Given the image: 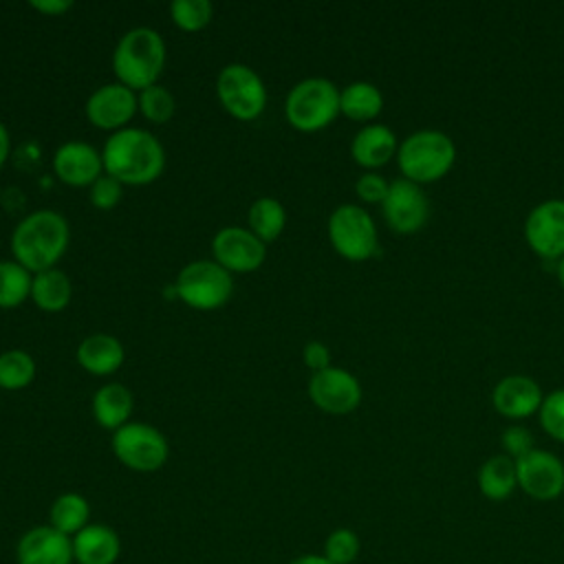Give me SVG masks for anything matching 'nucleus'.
<instances>
[{
    "instance_id": "ea45409f",
    "label": "nucleus",
    "mask_w": 564,
    "mask_h": 564,
    "mask_svg": "<svg viewBox=\"0 0 564 564\" xmlns=\"http://www.w3.org/2000/svg\"><path fill=\"white\" fill-rule=\"evenodd\" d=\"M289 564H333V562H328L324 555L306 553V555H297V557H293Z\"/></svg>"
},
{
    "instance_id": "6ab92c4d",
    "label": "nucleus",
    "mask_w": 564,
    "mask_h": 564,
    "mask_svg": "<svg viewBox=\"0 0 564 564\" xmlns=\"http://www.w3.org/2000/svg\"><path fill=\"white\" fill-rule=\"evenodd\" d=\"M70 540L73 557L77 564H115L119 560L121 540L108 524L90 522Z\"/></svg>"
},
{
    "instance_id": "dca6fc26",
    "label": "nucleus",
    "mask_w": 564,
    "mask_h": 564,
    "mask_svg": "<svg viewBox=\"0 0 564 564\" xmlns=\"http://www.w3.org/2000/svg\"><path fill=\"white\" fill-rule=\"evenodd\" d=\"M139 106V99L134 97V90L123 86L121 82L117 84H104L99 86L86 101V117L90 123L97 128H123L134 115Z\"/></svg>"
},
{
    "instance_id": "473e14b6",
    "label": "nucleus",
    "mask_w": 564,
    "mask_h": 564,
    "mask_svg": "<svg viewBox=\"0 0 564 564\" xmlns=\"http://www.w3.org/2000/svg\"><path fill=\"white\" fill-rule=\"evenodd\" d=\"M540 425L557 441H564V388H555L544 394L540 405Z\"/></svg>"
},
{
    "instance_id": "f257e3e1",
    "label": "nucleus",
    "mask_w": 564,
    "mask_h": 564,
    "mask_svg": "<svg viewBox=\"0 0 564 564\" xmlns=\"http://www.w3.org/2000/svg\"><path fill=\"white\" fill-rule=\"evenodd\" d=\"M101 161L106 172L119 183L145 185L163 172L165 150L152 132L121 128L106 139Z\"/></svg>"
},
{
    "instance_id": "9b49d317",
    "label": "nucleus",
    "mask_w": 564,
    "mask_h": 564,
    "mask_svg": "<svg viewBox=\"0 0 564 564\" xmlns=\"http://www.w3.org/2000/svg\"><path fill=\"white\" fill-rule=\"evenodd\" d=\"M518 487L535 500H555L564 491V463L546 449L533 447L516 458Z\"/></svg>"
},
{
    "instance_id": "5701e85b",
    "label": "nucleus",
    "mask_w": 564,
    "mask_h": 564,
    "mask_svg": "<svg viewBox=\"0 0 564 564\" xmlns=\"http://www.w3.org/2000/svg\"><path fill=\"white\" fill-rule=\"evenodd\" d=\"M478 487L489 500H505L518 487L516 460L507 454L489 456L478 469Z\"/></svg>"
},
{
    "instance_id": "a878e982",
    "label": "nucleus",
    "mask_w": 564,
    "mask_h": 564,
    "mask_svg": "<svg viewBox=\"0 0 564 564\" xmlns=\"http://www.w3.org/2000/svg\"><path fill=\"white\" fill-rule=\"evenodd\" d=\"M33 302L44 311H62L70 300V280L59 269L35 273L31 284Z\"/></svg>"
},
{
    "instance_id": "cd10ccee",
    "label": "nucleus",
    "mask_w": 564,
    "mask_h": 564,
    "mask_svg": "<svg viewBox=\"0 0 564 564\" xmlns=\"http://www.w3.org/2000/svg\"><path fill=\"white\" fill-rule=\"evenodd\" d=\"M31 271L15 260H0V308H13L31 295Z\"/></svg>"
},
{
    "instance_id": "393cba45",
    "label": "nucleus",
    "mask_w": 564,
    "mask_h": 564,
    "mask_svg": "<svg viewBox=\"0 0 564 564\" xmlns=\"http://www.w3.org/2000/svg\"><path fill=\"white\" fill-rule=\"evenodd\" d=\"M88 518H90L88 500L82 494H75V491L57 496L51 505V511H48V520H51L48 524L55 527L57 531H62L68 538H73L86 524H90Z\"/></svg>"
},
{
    "instance_id": "ddd939ff",
    "label": "nucleus",
    "mask_w": 564,
    "mask_h": 564,
    "mask_svg": "<svg viewBox=\"0 0 564 564\" xmlns=\"http://www.w3.org/2000/svg\"><path fill=\"white\" fill-rule=\"evenodd\" d=\"M308 397L324 412L346 414L359 405L361 383L346 368L328 366L319 372H313L308 381Z\"/></svg>"
},
{
    "instance_id": "f03ea898",
    "label": "nucleus",
    "mask_w": 564,
    "mask_h": 564,
    "mask_svg": "<svg viewBox=\"0 0 564 564\" xmlns=\"http://www.w3.org/2000/svg\"><path fill=\"white\" fill-rule=\"evenodd\" d=\"M68 223L55 209H35L24 216L11 234L15 262L29 271H46L64 256L68 247Z\"/></svg>"
},
{
    "instance_id": "0eeeda50",
    "label": "nucleus",
    "mask_w": 564,
    "mask_h": 564,
    "mask_svg": "<svg viewBox=\"0 0 564 564\" xmlns=\"http://www.w3.org/2000/svg\"><path fill=\"white\" fill-rule=\"evenodd\" d=\"M328 238L335 251L348 260H366L379 249L372 216L355 203H344L333 209L328 216Z\"/></svg>"
},
{
    "instance_id": "7c9ffc66",
    "label": "nucleus",
    "mask_w": 564,
    "mask_h": 564,
    "mask_svg": "<svg viewBox=\"0 0 564 564\" xmlns=\"http://www.w3.org/2000/svg\"><path fill=\"white\" fill-rule=\"evenodd\" d=\"M212 2L209 0H174L170 4L172 20L185 31H198L212 20Z\"/></svg>"
},
{
    "instance_id": "2eb2a0df",
    "label": "nucleus",
    "mask_w": 564,
    "mask_h": 564,
    "mask_svg": "<svg viewBox=\"0 0 564 564\" xmlns=\"http://www.w3.org/2000/svg\"><path fill=\"white\" fill-rule=\"evenodd\" d=\"M18 564H73V540L51 524H37L15 544Z\"/></svg>"
},
{
    "instance_id": "39448f33",
    "label": "nucleus",
    "mask_w": 564,
    "mask_h": 564,
    "mask_svg": "<svg viewBox=\"0 0 564 564\" xmlns=\"http://www.w3.org/2000/svg\"><path fill=\"white\" fill-rule=\"evenodd\" d=\"M284 112L297 130H322L339 112V88L326 77H306L289 90Z\"/></svg>"
},
{
    "instance_id": "58836bf2",
    "label": "nucleus",
    "mask_w": 564,
    "mask_h": 564,
    "mask_svg": "<svg viewBox=\"0 0 564 564\" xmlns=\"http://www.w3.org/2000/svg\"><path fill=\"white\" fill-rule=\"evenodd\" d=\"M9 150H11L9 130H7V128H4V123L0 121V167H2V163L7 161V156H9Z\"/></svg>"
},
{
    "instance_id": "20e7f679",
    "label": "nucleus",
    "mask_w": 564,
    "mask_h": 564,
    "mask_svg": "<svg viewBox=\"0 0 564 564\" xmlns=\"http://www.w3.org/2000/svg\"><path fill=\"white\" fill-rule=\"evenodd\" d=\"M397 161L405 178L419 185L432 183L452 170L456 161V143L443 130L421 128L399 143Z\"/></svg>"
},
{
    "instance_id": "4468645a",
    "label": "nucleus",
    "mask_w": 564,
    "mask_h": 564,
    "mask_svg": "<svg viewBox=\"0 0 564 564\" xmlns=\"http://www.w3.org/2000/svg\"><path fill=\"white\" fill-rule=\"evenodd\" d=\"M214 258L229 273H247L262 264L264 260V242L251 231L242 227H225L212 240Z\"/></svg>"
},
{
    "instance_id": "a19ab883",
    "label": "nucleus",
    "mask_w": 564,
    "mask_h": 564,
    "mask_svg": "<svg viewBox=\"0 0 564 564\" xmlns=\"http://www.w3.org/2000/svg\"><path fill=\"white\" fill-rule=\"evenodd\" d=\"M555 275H557V280H560V284L564 286V256L562 258H557L555 260Z\"/></svg>"
},
{
    "instance_id": "4c0bfd02",
    "label": "nucleus",
    "mask_w": 564,
    "mask_h": 564,
    "mask_svg": "<svg viewBox=\"0 0 564 564\" xmlns=\"http://www.w3.org/2000/svg\"><path fill=\"white\" fill-rule=\"evenodd\" d=\"M31 7H35L42 13L53 15V13H64L66 9H70L73 2L70 0H31Z\"/></svg>"
},
{
    "instance_id": "7ed1b4c3",
    "label": "nucleus",
    "mask_w": 564,
    "mask_h": 564,
    "mask_svg": "<svg viewBox=\"0 0 564 564\" xmlns=\"http://www.w3.org/2000/svg\"><path fill=\"white\" fill-rule=\"evenodd\" d=\"M117 77L128 88L154 86L165 66V42L150 26H134L121 35L112 53Z\"/></svg>"
},
{
    "instance_id": "aec40b11",
    "label": "nucleus",
    "mask_w": 564,
    "mask_h": 564,
    "mask_svg": "<svg viewBox=\"0 0 564 564\" xmlns=\"http://www.w3.org/2000/svg\"><path fill=\"white\" fill-rule=\"evenodd\" d=\"M399 141L392 128L386 123H366L364 128L357 130L350 143V154L352 159L364 165V167H379L397 154Z\"/></svg>"
},
{
    "instance_id": "c85d7f7f",
    "label": "nucleus",
    "mask_w": 564,
    "mask_h": 564,
    "mask_svg": "<svg viewBox=\"0 0 564 564\" xmlns=\"http://www.w3.org/2000/svg\"><path fill=\"white\" fill-rule=\"evenodd\" d=\"M35 377V361L29 352L13 348L0 355V388L20 390Z\"/></svg>"
},
{
    "instance_id": "bb28decb",
    "label": "nucleus",
    "mask_w": 564,
    "mask_h": 564,
    "mask_svg": "<svg viewBox=\"0 0 564 564\" xmlns=\"http://www.w3.org/2000/svg\"><path fill=\"white\" fill-rule=\"evenodd\" d=\"M286 223V212L284 207L271 198V196H262L258 200H253V205L249 207V229L262 240H275Z\"/></svg>"
},
{
    "instance_id": "423d86ee",
    "label": "nucleus",
    "mask_w": 564,
    "mask_h": 564,
    "mask_svg": "<svg viewBox=\"0 0 564 564\" xmlns=\"http://www.w3.org/2000/svg\"><path fill=\"white\" fill-rule=\"evenodd\" d=\"M174 289L185 304L200 311H212L229 300L234 280L231 273L216 260H194L181 269Z\"/></svg>"
},
{
    "instance_id": "412c9836",
    "label": "nucleus",
    "mask_w": 564,
    "mask_h": 564,
    "mask_svg": "<svg viewBox=\"0 0 564 564\" xmlns=\"http://www.w3.org/2000/svg\"><path fill=\"white\" fill-rule=\"evenodd\" d=\"M77 361L90 375H110L123 364V346L112 335L95 333L79 344Z\"/></svg>"
},
{
    "instance_id": "c9c22d12",
    "label": "nucleus",
    "mask_w": 564,
    "mask_h": 564,
    "mask_svg": "<svg viewBox=\"0 0 564 564\" xmlns=\"http://www.w3.org/2000/svg\"><path fill=\"white\" fill-rule=\"evenodd\" d=\"M388 187H390V183L379 172H372V170L364 172L355 183L357 196L366 203H383Z\"/></svg>"
},
{
    "instance_id": "a211bd4d",
    "label": "nucleus",
    "mask_w": 564,
    "mask_h": 564,
    "mask_svg": "<svg viewBox=\"0 0 564 564\" xmlns=\"http://www.w3.org/2000/svg\"><path fill=\"white\" fill-rule=\"evenodd\" d=\"M101 154L86 141H66L55 150L53 170L68 185H93L101 176Z\"/></svg>"
},
{
    "instance_id": "9d476101",
    "label": "nucleus",
    "mask_w": 564,
    "mask_h": 564,
    "mask_svg": "<svg viewBox=\"0 0 564 564\" xmlns=\"http://www.w3.org/2000/svg\"><path fill=\"white\" fill-rule=\"evenodd\" d=\"M381 212L394 231L414 234L427 223L432 205L419 183L401 176L390 181Z\"/></svg>"
},
{
    "instance_id": "4be33fe9",
    "label": "nucleus",
    "mask_w": 564,
    "mask_h": 564,
    "mask_svg": "<svg viewBox=\"0 0 564 564\" xmlns=\"http://www.w3.org/2000/svg\"><path fill=\"white\" fill-rule=\"evenodd\" d=\"M132 405V392L123 383H106L93 397V414L97 423L115 432L128 423Z\"/></svg>"
},
{
    "instance_id": "e433bc0d",
    "label": "nucleus",
    "mask_w": 564,
    "mask_h": 564,
    "mask_svg": "<svg viewBox=\"0 0 564 564\" xmlns=\"http://www.w3.org/2000/svg\"><path fill=\"white\" fill-rule=\"evenodd\" d=\"M302 357H304V364L313 370V372H319L324 368L330 366V350L326 344L322 341H308L302 350Z\"/></svg>"
},
{
    "instance_id": "f8f14e48",
    "label": "nucleus",
    "mask_w": 564,
    "mask_h": 564,
    "mask_svg": "<svg viewBox=\"0 0 564 564\" xmlns=\"http://www.w3.org/2000/svg\"><path fill=\"white\" fill-rule=\"evenodd\" d=\"M524 238L529 247L544 260L564 256V198H546L538 203L524 220Z\"/></svg>"
},
{
    "instance_id": "2f4dec72",
    "label": "nucleus",
    "mask_w": 564,
    "mask_h": 564,
    "mask_svg": "<svg viewBox=\"0 0 564 564\" xmlns=\"http://www.w3.org/2000/svg\"><path fill=\"white\" fill-rule=\"evenodd\" d=\"M139 108L141 112L154 121V123H165L174 115V97L165 86H148L139 95Z\"/></svg>"
},
{
    "instance_id": "6e6552de",
    "label": "nucleus",
    "mask_w": 564,
    "mask_h": 564,
    "mask_svg": "<svg viewBox=\"0 0 564 564\" xmlns=\"http://www.w3.org/2000/svg\"><path fill=\"white\" fill-rule=\"evenodd\" d=\"M115 456L134 471H156L165 465L170 447L167 438L152 425L126 423L112 436Z\"/></svg>"
},
{
    "instance_id": "72a5a7b5",
    "label": "nucleus",
    "mask_w": 564,
    "mask_h": 564,
    "mask_svg": "<svg viewBox=\"0 0 564 564\" xmlns=\"http://www.w3.org/2000/svg\"><path fill=\"white\" fill-rule=\"evenodd\" d=\"M121 185L115 176L106 174V176H99L93 185H90V203L99 209H110L119 203L121 198Z\"/></svg>"
},
{
    "instance_id": "f704fd0d",
    "label": "nucleus",
    "mask_w": 564,
    "mask_h": 564,
    "mask_svg": "<svg viewBox=\"0 0 564 564\" xmlns=\"http://www.w3.org/2000/svg\"><path fill=\"white\" fill-rule=\"evenodd\" d=\"M500 441H502L505 454L511 456L513 460L533 449V434L524 425H509V427H505Z\"/></svg>"
},
{
    "instance_id": "c756f323",
    "label": "nucleus",
    "mask_w": 564,
    "mask_h": 564,
    "mask_svg": "<svg viewBox=\"0 0 564 564\" xmlns=\"http://www.w3.org/2000/svg\"><path fill=\"white\" fill-rule=\"evenodd\" d=\"M359 538L352 529H335L333 533H328L326 542H324V557L333 564H352L359 555Z\"/></svg>"
},
{
    "instance_id": "b1692460",
    "label": "nucleus",
    "mask_w": 564,
    "mask_h": 564,
    "mask_svg": "<svg viewBox=\"0 0 564 564\" xmlns=\"http://www.w3.org/2000/svg\"><path fill=\"white\" fill-rule=\"evenodd\" d=\"M383 108V95L372 82H352L339 90V112L355 121H370Z\"/></svg>"
},
{
    "instance_id": "1a4fd4ad",
    "label": "nucleus",
    "mask_w": 564,
    "mask_h": 564,
    "mask_svg": "<svg viewBox=\"0 0 564 564\" xmlns=\"http://www.w3.org/2000/svg\"><path fill=\"white\" fill-rule=\"evenodd\" d=\"M220 104L238 119H256L267 104V90L260 75L247 64H227L216 82Z\"/></svg>"
},
{
    "instance_id": "f3484780",
    "label": "nucleus",
    "mask_w": 564,
    "mask_h": 564,
    "mask_svg": "<svg viewBox=\"0 0 564 564\" xmlns=\"http://www.w3.org/2000/svg\"><path fill=\"white\" fill-rule=\"evenodd\" d=\"M491 401L500 414L509 419H524L540 410L544 392L529 375H507L494 386Z\"/></svg>"
}]
</instances>
